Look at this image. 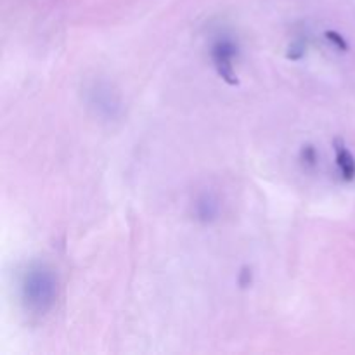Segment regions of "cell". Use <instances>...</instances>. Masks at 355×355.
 Listing matches in <instances>:
<instances>
[{
	"label": "cell",
	"mask_w": 355,
	"mask_h": 355,
	"mask_svg": "<svg viewBox=\"0 0 355 355\" xmlns=\"http://www.w3.org/2000/svg\"><path fill=\"white\" fill-rule=\"evenodd\" d=\"M333 148H335L336 165H338V170L340 173H342L343 180L352 182L355 179V156L352 155V151L347 148V144L342 139H336Z\"/></svg>",
	"instance_id": "obj_3"
},
{
	"label": "cell",
	"mask_w": 355,
	"mask_h": 355,
	"mask_svg": "<svg viewBox=\"0 0 355 355\" xmlns=\"http://www.w3.org/2000/svg\"><path fill=\"white\" fill-rule=\"evenodd\" d=\"M302 159L309 166H314L318 163V151H315L314 146H304V149H302Z\"/></svg>",
	"instance_id": "obj_6"
},
{
	"label": "cell",
	"mask_w": 355,
	"mask_h": 355,
	"mask_svg": "<svg viewBox=\"0 0 355 355\" xmlns=\"http://www.w3.org/2000/svg\"><path fill=\"white\" fill-rule=\"evenodd\" d=\"M218 201L211 194H203L200 200L196 201V217L201 222H211L217 218L218 215Z\"/></svg>",
	"instance_id": "obj_4"
},
{
	"label": "cell",
	"mask_w": 355,
	"mask_h": 355,
	"mask_svg": "<svg viewBox=\"0 0 355 355\" xmlns=\"http://www.w3.org/2000/svg\"><path fill=\"white\" fill-rule=\"evenodd\" d=\"M304 54H305L304 40H297V42H293V44H291L290 52H288V58L293 59V61H297V59H300Z\"/></svg>",
	"instance_id": "obj_7"
},
{
	"label": "cell",
	"mask_w": 355,
	"mask_h": 355,
	"mask_svg": "<svg viewBox=\"0 0 355 355\" xmlns=\"http://www.w3.org/2000/svg\"><path fill=\"white\" fill-rule=\"evenodd\" d=\"M324 35H326V38H328V40L331 42L336 49H338V51H343V52L349 51V44H347V40L338 33V31L328 30Z\"/></svg>",
	"instance_id": "obj_5"
},
{
	"label": "cell",
	"mask_w": 355,
	"mask_h": 355,
	"mask_svg": "<svg viewBox=\"0 0 355 355\" xmlns=\"http://www.w3.org/2000/svg\"><path fill=\"white\" fill-rule=\"evenodd\" d=\"M239 284H241V288H246L252 284V269H248V267H243L241 274H239Z\"/></svg>",
	"instance_id": "obj_8"
},
{
	"label": "cell",
	"mask_w": 355,
	"mask_h": 355,
	"mask_svg": "<svg viewBox=\"0 0 355 355\" xmlns=\"http://www.w3.org/2000/svg\"><path fill=\"white\" fill-rule=\"evenodd\" d=\"M236 54H238V47L231 38H220L215 42L214 49H211V58H214L217 73L229 85H238V76H236L234 66H232V59Z\"/></svg>",
	"instance_id": "obj_2"
},
{
	"label": "cell",
	"mask_w": 355,
	"mask_h": 355,
	"mask_svg": "<svg viewBox=\"0 0 355 355\" xmlns=\"http://www.w3.org/2000/svg\"><path fill=\"white\" fill-rule=\"evenodd\" d=\"M58 298V277L44 263H33L21 279V300L33 314H47Z\"/></svg>",
	"instance_id": "obj_1"
}]
</instances>
